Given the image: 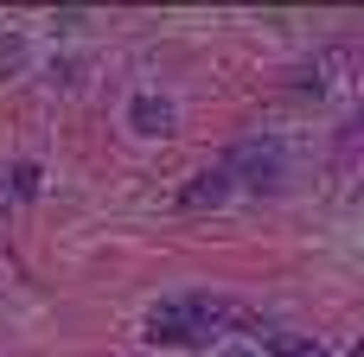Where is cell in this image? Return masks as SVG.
Wrapping results in <instances>:
<instances>
[{
	"instance_id": "cell-4",
	"label": "cell",
	"mask_w": 364,
	"mask_h": 357,
	"mask_svg": "<svg viewBox=\"0 0 364 357\" xmlns=\"http://www.w3.org/2000/svg\"><path fill=\"white\" fill-rule=\"evenodd\" d=\"M128 121H134V134H173V121H179V115H173V102H166V96H154V89H147V96H134Z\"/></svg>"
},
{
	"instance_id": "cell-2",
	"label": "cell",
	"mask_w": 364,
	"mask_h": 357,
	"mask_svg": "<svg viewBox=\"0 0 364 357\" xmlns=\"http://www.w3.org/2000/svg\"><path fill=\"white\" fill-rule=\"evenodd\" d=\"M218 166L230 172V185H250V192H282V179H288L282 141H237Z\"/></svg>"
},
{
	"instance_id": "cell-8",
	"label": "cell",
	"mask_w": 364,
	"mask_h": 357,
	"mask_svg": "<svg viewBox=\"0 0 364 357\" xmlns=\"http://www.w3.org/2000/svg\"><path fill=\"white\" fill-rule=\"evenodd\" d=\"M205 357H262V351H243V345H218V351H205Z\"/></svg>"
},
{
	"instance_id": "cell-6",
	"label": "cell",
	"mask_w": 364,
	"mask_h": 357,
	"mask_svg": "<svg viewBox=\"0 0 364 357\" xmlns=\"http://www.w3.org/2000/svg\"><path fill=\"white\" fill-rule=\"evenodd\" d=\"M269 357H320V345H314V339H275Z\"/></svg>"
},
{
	"instance_id": "cell-5",
	"label": "cell",
	"mask_w": 364,
	"mask_h": 357,
	"mask_svg": "<svg viewBox=\"0 0 364 357\" xmlns=\"http://www.w3.org/2000/svg\"><path fill=\"white\" fill-rule=\"evenodd\" d=\"M38 179H45V172H38V166H32V160H13V166H6V172H0V192H6V198H19V204H26V198H38Z\"/></svg>"
},
{
	"instance_id": "cell-3",
	"label": "cell",
	"mask_w": 364,
	"mask_h": 357,
	"mask_svg": "<svg viewBox=\"0 0 364 357\" xmlns=\"http://www.w3.org/2000/svg\"><path fill=\"white\" fill-rule=\"evenodd\" d=\"M230 192H237V185H230V172H224V166H205V172H192V179H186L179 211H218Z\"/></svg>"
},
{
	"instance_id": "cell-1",
	"label": "cell",
	"mask_w": 364,
	"mask_h": 357,
	"mask_svg": "<svg viewBox=\"0 0 364 357\" xmlns=\"http://www.w3.org/2000/svg\"><path fill=\"white\" fill-rule=\"evenodd\" d=\"M243 313L218 294H179V300H160L147 313V345H205L211 351V332L237 326Z\"/></svg>"
},
{
	"instance_id": "cell-7",
	"label": "cell",
	"mask_w": 364,
	"mask_h": 357,
	"mask_svg": "<svg viewBox=\"0 0 364 357\" xmlns=\"http://www.w3.org/2000/svg\"><path fill=\"white\" fill-rule=\"evenodd\" d=\"M26 64V38H0V70H19Z\"/></svg>"
}]
</instances>
